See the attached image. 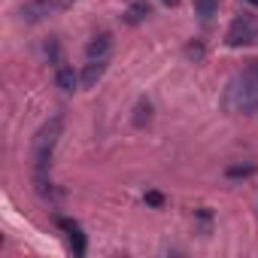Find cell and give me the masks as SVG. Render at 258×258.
<instances>
[{"label": "cell", "instance_id": "1", "mask_svg": "<svg viewBox=\"0 0 258 258\" xmlns=\"http://www.w3.org/2000/svg\"><path fill=\"white\" fill-rule=\"evenodd\" d=\"M61 127H64V115H52L34 137V179H37V188L40 195H46V173H49V164H52V152L58 146V137H61Z\"/></svg>", "mask_w": 258, "mask_h": 258}, {"label": "cell", "instance_id": "2", "mask_svg": "<svg viewBox=\"0 0 258 258\" xmlns=\"http://www.w3.org/2000/svg\"><path fill=\"white\" fill-rule=\"evenodd\" d=\"M225 106L240 115H252L258 109V61H252L243 73H237L225 91Z\"/></svg>", "mask_w": 258, "mask_h": 258}, {"label": "cell", "instance_id": "3", "mask_svg": "<svg viewBox=\"0 0 258 258\" xmlns=\"http://www.w3.org/2000/svg\"><path fill=\"white\" fill-rule=\"evenodd\" d=\"M58 225H61V231L67 234V243H70L73 255H76V258H82V255H85V234H82V228H79L73 219H61Z\"/></svg>", "mask_w": 258, "mask_h": 258}, {"label": "cell", "instance_id": "4", "mask_svg": "<svg viewBox=\"0 0 258 258\" xmlns=\"http://www.w3.org/2000/svg\"><path fill=\"white\" fill-rule=\"evenodd\" d=\"M228 46H246L249 40H252V22L246 19V16H240V19H234V25H231V31H228Z\"/></svg>", "mask_w": 258, "mask_h": 258}, {"label": "cell", "instance_id": "5", "mask_svg": "<svg viewBox=\"0 0 258 258\" xmlns=\"http://www.w3.org/2000/svg\"><path fill=\"white\" fill-rule=\"evenodd\" d=\"M49 13H55V0H31V4H25V10H22V19L25 22H40Z\"/></svg>", "mask_w": 258, "mask_h": 258}, {"label": "cell", "instance_id": "6", "mask_svg": "<svg viewBox=\"0 0 258 258\" xmlns=\"http://www.w3.org/2000/svg\"><path fill=\"white\" fill-rule=\"evenodd\" d=\"M103 73H106V58H88V64H85V70H82V85L91 88Z\"/></svg>", "mask_w": 258, "mask_h": 258}, {"label": "cell", "instance_id": "7", "mask_svg": "<svg viewBox=\"0 0 258 258\" xmlns=\"http://www.w3.org/2000/svg\"><path fill=\"white\" fill-rule=\"evenodd\" d=\"M55 82H58V88H64V91H76V88H79V82H82V76H76V70H73V67L58 64V70H55Z\"/></svg>", "mask_w": 258, "mask_h": 258}, {"label": "cell", "instance_id": "8", "mask_svg": "<svg viewBox=\"0 0 258 258\" xmlns=\"http://www.w3.org/2000/svg\"><path fill=\"white\" fill-rule=\"evenodd\" d=\"M109 46H112V37H109V34H97V37L85 46V55H88V58H106Z\"/></svg>", "mask_w": 258, "mask_h": 258}, {"label": "cell", "instance_id": "9", "mask_svg": "<svg viewBox=\"0 0 258 258\" xmlns=\"http://www.w3.org/2000/svg\"><path fill=\"white\" fill-rule=\"evenodd\" d=\"M195 10H198V16L204 22H210L216 16V10H219V0H195Z\"/></svg>", "mask_w": 258, "mask_h": 258}, {"label": "cell", "instance_id": "10", "mask_svg": "<svg viewBox=\"0 0 258 258\" xmlns=\"http://www.w3.org/2000/svg\"><path fill=\"white\" fill-rule=\"evenodd\" d=\"M143 16H149V7H146V4H134L131 10H127V22H131V25H134V22H140Z\"/></svg>", "mask_w": 258, "mask_h": 258}, {"label": "cell", "instance_id": "11", "mask_svg": "<svg viewBox=\"0 0 258 258\" xmlns=\"http://www.w3.org/2000/svg\"><path fill=\"white\" fill-rule=\"evenodd\" d=\"M255 170V164H246V167H228V176H246V173H252Z\"/></svg>", "mask_w": 258, "mask_h": 258}, {"label": "cell", "instance_id": "12", "mask_svg": "<svg viewBox=\"0 0 258 258\" xmlns=\"http://www.w3.org/2000/svg\"><path fill=\"white\" fill-rule=\"evenodd\" d=\"M146 204H152V207H161V204H164V198H161L158 191H149V195H146Z\"/></svg>", "mask_w": 258, "mask_h": 258}, {"label": "cell", "instance_id": "13", "mask_svg": "<svg viewBox=\"0 0 258 258\" xmlns=\"http://www.w3.org/2000/svg\"><path fill=\"white\" fill-rule=\"evenodd\" d=\"M164 4H167V7H176V4H179V0H164Z\"/></svg>", "mask_w": 258, "mask_h": 258}, {"label": "cell", "instance_id": "14", "mask_svg": "<svg viewBox=\"0 0 258 258\" xmlns=\"http://www.w3.org/2000/svg\"><path fill=\"white\" fill-rule=\"evenodd\" d=\"M246 4H252V7H258V0H246Z\"/></svg>", "mask_w": 258, "mask_h": 258}]
</instances>
